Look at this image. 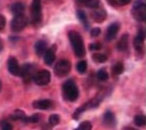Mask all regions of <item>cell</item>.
<instances>
[{
    "label": "cell",
    "mask_w": 146,
    "mask_h": 130,
    "mask_svg": "<svg viewBox=\"0 0 146 130\" xmlns=\"http://www.w3.org/2000/svg\"><path fill=\"white\" fill-rule=\"evenodd\" d=\"M33 106L36 109H41V110H47V109L52 108L53 102L49 99H39L34 101Z\"/></svg>",
    "instance_id": "11"
},
{
    "label": "cell",
    "mask_w": 146,
    "mask_h": 130,
    "mask_svg": "<svg viewBox=\"0 0 146 130\" xmlns=\"http://www.w3.org/2000/svg\"><path fill=\"white\" fill-rule=\"evenodd\" d=\"M5 23H6V20H5V18H4V16L0 14V31L5 27Z\"/></svg>",
    "instance_id": "34"
},
{
    "label": "cell",
    "mask_w": 146,
    "mask_h": 130,
    "mask_svg": "<svg viewBox=\"0 0 146 130\" xmlns=\"http://www.w3.org/2000/svg\"><path fill=\"white\" fill-rule=\"evenodd\" d=\"M68 38L71 43V46L73 48L74 54L76 57H82L86 55V49L84 45V41H82V36L80 33L77 31L71 30L68 33Z\"/></svg>",
    "instance_id": "1"
},
{
    "label": "cell",
    "mask_w": 146,
    "mask_h": 130,
    "mask_svg": "<svg viewBox=\"0 0 146 130\" xmlns=\"http://www.w3.org/2000/svg\"><path fill=\"white\" fill-rule=\"evenodd\" d=\"M1 88H2V82H1V80H0V91H1Z\"/></svg>",
    "instance_id": "37"
},
{
    "label": "cell",
    "mask_w": 146,
    "mask_h": 130,
    "mask_svg": "<svg viewBox=\"0 0 146 130\" xmlns=\"http://www.w3.org/2000/svg\"><path fill=\"white\" fill-rule=\"evenodd\" d=\"M0 128L1 130H13V125L6 120H2L0 122Z\"/></svg>",
    "instance_id": "31"
},
{
    "label": "cell",
    "mask_w": 146,
    "mask_h": 130,
    "mask_svg": "<svg viewBox=\"0 0 146 130\" xmlns=\"http://www.w3.org/2000/svg\"><path fill=\"white\" fill-rule=\"evenodd\" d=\"M7 69H9V72L12 75L20 76V74H21V67L19 65L17 58L14 57V56H11L9 58V61H7Z\"/></svg>",
    "instance_id": "10"
},
{
    "label": "cell",
    "mask_w": 146,
    "mask_h": 130,
    "mask_svg": "<svg viewBox=\"0 0 146 130\" xmlns=\"http://www.w3.org/2000/svg\"><path fill=\"white\" fill-rule=\"evenodd\" d=\"M128 42H129V36L127 33H124L117 43V49L119 51H126L128 48Z\"/></svg>",
    "instance_id": "16"
},
{
    "label": "cell",
    "mask_w": 146,
    "mask_h": 130,
    "mask_svg": "<svg viewBox=\"0 0 146 130\" xmlns=\"http://www.w3.org/2000/svg\"><path fill=\"white\" fill-rule=\"evenodd\" d=\"M71 71V64L67 59H61L56 63L54 66V73L58 77H65L67 76Z\"/></svg>",
    "instance_id": "7"
},
{
    "label": "cell",
    "mask_w": 146,
    "mask_h": 130,
    "mask_svg": "<svg viewBox=\"0 0 146 130\" xmlns=\"http://www.w3.org/2000/svg\"><path fill=\"white\" fill-rule=\"evenodd\" d=\"M108 2L113 6H122L128 4L131 0H108Z\"/></svg>",
    "instance_id": "26"
},
{
    "label": "cell",
    "mask_w": 146,
    "mask_h": 130,
    "mask_svg": "<svg viewBox=\"0 0 146 130\" xmlns=\"http://www.w3.org/2000/svg\"><path fill=\"white\" fill-rule=\"evenodd\" d=\"M107 12H106V9L104 7H101V6H98L96 9H93L91 12V18L92 20H94L95 22H97V23H101V22H104L106 19H107Z\"/></svg>",
    "instance_id": "9"
},
{
    "label": "cell",
    "mask_w": 146,
    "mask_h": 130,
    "mask_svg": "<svg viewBox=\"0 0 146 130\" xmlns=\"http://www.w3.org/2000/svg\"><path fill=\"white\" fill-rule=\"evenodd\" d=\"M123 71H124V66H123L122 63H116L112 67V73L114 74V76L120 75V74L123 73Z\"/></svg>",
    "instance_id": "21"
},
{
    "label": "cell",
    "mask_w": 146,
    "mask_h": 130,
    "mask_svg": "<svg viewBox=\"0 0 146 130\" xmlns=\"http://www.w3.org/2000/svg\"><path fill=\"white\" fill-rule=\"evenodd\" d=\"M104 123L109 128H114L116 126L115 115L112 112H107L104 115Z\"/></svg>",
    "instance_id": "15"
},
{
    "label": "cell",
    "mask_w": 146,
    "mask_h": 130,
    "mask_svg": "<svg viewBox=\"0 0 146 130\" xmlns=\"http://www.w3.org/2000/svg\"><path fill=\"white\" fill-rule=\"evenodd\" d=\"M47 43L45 42V41H43V40H41V41H38V42L36 43V45H35V51H36V54L38 55V56H42V55H44V53L46 52V50H47Z\"/></svg>",
    "instance_id": "17"
},
{
    "label": "cell",
    "mask_w": 146,
    "mask_h": 130,
    "mask_svg": "<svg viewBox=\"0 0 146 130\" xmlns=\"http://www.w3.org/2000/svg\"><path fill=\"white\" fill-rule=\"evenodd\" d=\"M51 79V74L47 70H41L36 73V75L34 77V81L36 84L43 86V85H47L50 82Z\"/></svg>",
    "instance_id": "8"
},
{
    "label": "cell",
    "mask_w": 146,
    "mask_h": 130,
    "mask_svg": "<svg viewBox=\"0 0 146 130\" xmlns=\"http://www.w3.org/2000/svg\"><path fill=\"white\" fill-rule=\"evenodd\" d=\"M119 29H120V24L117 23V22H114V23L110 25L107 29V34H106L107 41H113L115 39L119 32Z\"/></svg>",
    "instance_id": "12"
},
{
    "label": "cell",
    "mask_w": 146,
    "mask_h": 130,
    "mask_svg": "<svg viewBox=\"0 0 146 130\" xmlns=\"http://www.w3.org/2000/svg\"><path fill=\"white\" fill-rule=\"evenodd\" d=\"M87 68H88V64H87L86 61H79L78 64L76 65V70H77L80 74H84V73L87 71Z\"/></svg>",
    "instance_id": "27"
},
{
    "label": "cell",
    "mask_w": 146,
    "mask_h": 130,
    "mask_svg": "<svg viewBox=\"0 0 146 130\" xmlns=\"http://www.w3.org/2000/svg\"><path fill=\"white\" fill-rule=\"evenodd\" d=\"M11 118L13 120H16V121H21L23 123H26V120H27V115L22 110H16L14 114L11 115Z\"/></svg>",
    "instance_id": "20"
},
{
    "label": "cell",
    "mask_w": 146,
    "mask_h": 130,
    "mask_svg": "<svg viewBox=\"0 0 146 130\" xmlns=\"http://www.w3.org/2000/svg\"><path fill=\"white\" fill-rule=\"evenodd\" d=\"M2 49H3V43H2V41L0 40V52L2 51Z\"/></svg>",
    "instance_id": "36"
},
{
    "label": "cell",
    "mask_w": 146,
    "mask_h": 130,
    "mask_svg": "<svg viewBox=\"0 0 146 130\" xmlns=\"http://www.w3.org/2000/svg\"><path fill=\"white\" fill-rule=\"evenodd\" d=\"M89 48H90V50H100L101 44H99V43H93V44L89 45Z\"/></svg>",
    "instance_id": "32"
},
{
    "label": "cell",
    "mask_w": 146,
    "mask_h": 130,
    "mask_svg": "<svg viewBox=\"0 0 146 130\" xmlns=\"http://www.w3.org/2000/svg\"><path fill=\"white\" fill-rule=\"evenodd\" d=\"M101 30H100V28H93L91 30V36H93V38H96V36H98L99 34H100Z\"/></svg>",
    "instance_id": "33"
},
{
    "label": "cell",
    "mask_w": 146,
    "mask_h": 130,
    "mask_svg": "<svg viewBox=\"0 0 146 130\" xmlns=\"http://www.w3.org/2000/svg\"><path fill=\"white\" fill-rule=\"evenodd\" d=\"M92 58L95 63H98V64L106 63L108 61V56L106 54H102V53H94L92 55Z\"/></svg>",
    "instance_id": "23"
},
{
    "label": "cell",
    "mask_w": 146,
    "mask_h": 130,
    "mask_svg": "<svg viewBox=\"0 0 146 130\" xmlns=\"http://www.w3.org/2000/svg\"><path fill=\"white\" fill-rule=\"evenodd\" d=\"M27 17L22 14V15H17L13 18L12 22H11V29L15 32H19L22 29H24L27 25Z\"/></svg>",
    "instance_id": "6"
},
{
    "label": "cell",
    "mask_w": 146,
    "mask_h": 130,
    "mask_svg": "<svg viewBox=\"0 0 146 130\" xmlns=\"http://www.w3.org/2000/svg\"><path fill=\"white\" fill-rule=\"evenodd\" d=\"M123 130H138V129H135V128H133V127H125V128H123Z\"/></svg>",
    "instance_id": "35"
},
{
    "label": "cell",
    "mask_w": 146,
    "mask_h": 130,
    "mask_svg": "<svg viewBox=\"0 0 146 130\" xmlns=\"http://www.w3.org/2000/svg\"><path fill=\"white\" fill-rule=\"evenodd\" d=\"M135 124L139 127H144L146 124V118L144 115H137L135 117Z\"/></svg>",
    "instance_id": "24"
},
{
    "label": "cell",
    "mask_w": 146,
    "mask_h": 130,
    "mask_svg": "<svg viewBox=\"0 0 146 130\" xmlns=\"http://www.w3.org/2000/svg\"><path fill=\"white\" fill-rule=\"evenodd\" d=\"M62 93H63L65 99L70 102L76 101L79 96L78 88H77L75 81H73V80H67L65 82L62 88Z\"/></svg>",
    "instance_id": "2"
},
{
    "label": "cell",
    "mask_w": 146,
    "mask_h": 130,
    "mask_svg": "<svg viewBox=\"0 0 146 130\" xmlns=\"http://www.w3.org/2000/svg\"><path fill=\"white\" fill-rule=\"evenodd\" d=\"M60 121H61L60 115H50V118H49L48 124H49V126L54 127V126H56V125L60 124Z\"/></svg>",
    "instance_id": "25"
},
{
    "label": "cell",
    "mask_w": 146,
    "mask_h": 130,
    "mask_svg": "<svg viewBox=\"0 0 146 130\" xmlns=\"http://www.w3.org/2000/svg\"><path fill=\"white\" fill-rule=\"evenodd\" d=\"M144 40H145V32H144V30H139L138 36H136L135 40H134V46H135V48H136V50H137L138 52L142 51V49H143Z\"/></svg>",
    "instance_id": "14"
},
{
    "label": "cell",
    "mask_w": 146,
    "mask_h": 130,
    "mask_svg": "<svg viewBox=\"0 0 146 130\" xmlns=\"http://www.w3.org/2000/svg\"><path fill=\"white\" fill-rule=\"evenodd\" d=\"M24 9H25L24 3L16 2V3H14V4L12 5V7H11V12H12L15 16L22 15V14L24 13Z\"/></svg>",
    "instance_id": "19"
},
{
    "label": "cell",
    "mask_w": 146,
    "mask_h": 130,
    "mask_svg": "<svg viewBox=\"0 0 146 130\" xmlns=\"http://www.w3.org/2000/svg\"><path fill=\"white\" fill-rule=\"evenodd\" d=\"M97 78L99 79V80H101V81H106V80L109 79V73L104 69L99 70L97 72Z\"/></svg>",
    "instance_id": "28"
},
{
    "label": "cell",
    "mask_w": 146,
    "mask_h": 130,
    "mask_svg": "<svg viewBox=\"0 0 146 130\" xmlns=\"http://www.w3.org/2000/svg\"><path fill=\"white\" fill-rule=\"evenodd\" d=\"M79 4L82 5H85L86 7H89V9H96L100 5V0H76Z\"/></svg>",
    "instance_id": "18"
},
{
    "label": "cell",
    "mask_w": 146,
    "mask_h": 130,
    "mask_svg": "<svg viewBox=\"0 0 146 130\" xmlns=\"http://www.w3.org/2000/svg\"><path fill=\"white\" fill-rule=\"evenodd\" d=\"M31 22L34 24H39L42 21V3L41 0H33L31 6Z\"/></svg>",
    "instance_id": "4"
},
{
    "label": "cell",
    "mask_w": 146,
    "mask_h": 130,
    "mask_svg": "<svg viewBox=\"0 0 146 130\" xmlns=\"http://www.w3.org/2000/svg\"><path fill=\"white\" fill-rule=\"evenodd\" d=\"M55 51H56V46L52 45L50 48H48L46 50V52L44 53V61L46 65H52L53 61H55Z\"/></svg>",
    "instance_id": "13"
},
{
    "label": "cell",
    "mask_w": 146,
    "mask_h": 130,
    "mask_svg": "<svg viewBox=\"0 0 146 130\" xmlns=\"http://www.w3.org/2000/svg\"><path fill=\"white\" fill-rule=\"evenodd\" d=\"M75 130H92V124L91 122L89 121H84L82 123L78 125V127Z\"/></svg>",
    "instance_id": "29"
},
{
    "label": "cell",
    "mask_w": 146,
    "mask_h": 130,
    "mask_svg": "<svg viewBox=\"0 0 146 130\" xmlns=\"http://www.w3.org/2000/svg\"><path fill=\"white\" fill-rule=\"evenodd\" d=\"M38 72V70H36V66L35 64H26L24 65L23 67H21V76L24 82L28 83V82H31L33 79H34L35 75H36V73Z\"/></svg>",
    "instance_id": "5"
},
{
    "label": "cell",
    "mask_w": 146,
    "mask_h": 130,
    "mask_svg": "<svg viewBox=\"0 0 146 130\" xmlns=\"http://www.w3.org/2000/svg\"><path fill=\"white\" fill-rule=\"evenodd\" d=\"M76 14H77V18L79 19V21L85 25L86 28H88L89 27V22H88V18H87L86 13L84 12V11H80V9H78V11L76 12Z\"/></svg>",
    "instance_id": "22"
},
{
    "label": "cell",
    "mask_w": 146,
    "mask_h": 130,
    "mask_svg": "<svg viewBox=\"0 0 146 130\" xmlns=\"http://www.w3.org/2000/svg\"><path fill=\"white\" fill-rule=\"evenodd\" d=\"M40 120H41V117H40V115H38V114H35V115H31V117H27L26 124H27V123H33V124H35V123H39Z\"/></svg>",
    "instance_id": "30"
},
{
    "label": "cell",
    "mask_w": 146,
    "mask_h": 130,
    "mask_svg": "<svg viewBox=\"0 0 146 130\" xmlns=\"http://www.w3.org/2000/svg\"><path fill=\"white\" fill-rule=\"evenodd\" d=\"M131 15L137 21L144 22L146 19V3L145 0H137L134 3Z\"/></svg>",
    "instance_id": "3"
}]
</instances>
